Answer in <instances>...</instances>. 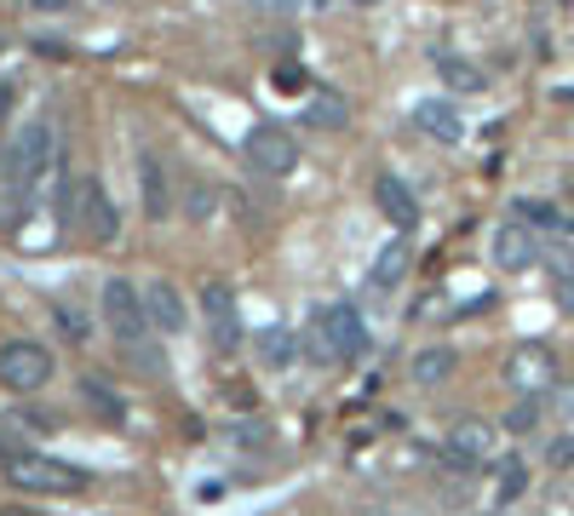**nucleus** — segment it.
I'll return each mask as SVG.
<instances>
[{
  "mask_svg": "<svg viewBox=\"0 0 574 516\" xmlns=\"http://www.w3.org/2000/svg\"><path fill=\"white\" fill-rule=\"evenodd\" d=\"M53 155H58L53 121H23L18 133L0 144V184H7L12 195H30L46 178V167H53Z\"/></svg>",
  "mask_w": 574,
  "mask_h": 516,
  "instance_id": "nucleus-1",
  "label": "nucleus"
},
{
  "mask_svg": "<svg viewBox=\"0 0 574 516\" xmlns=\"http://www.w3.org/2000/svg\"><path fill=\"white\" fill-rule=\"evenodd\" d=\"M104 327H110V339H115V350H127L138 368H149V310H144V293L133 288L127 276H110L104 281Z\"/></svg>",
  "mask_w": 574,
  "mask_h": 516,
  "instance_id": "nucleus-2",
  "label": "nucleus"
},
{
  "mask_svg": "<svg viewBox=\"0 0 574 516\" xmlns=\"http://www.w3.org/2000/svg\"><path fill=\"white\" fill-rule=\"evenodd\" d=\"M368 350V327L357 316V304H322L311 316V356L339 368V361H357Z\"/></svg>",
  "mask_w": 574,
  "mask_h": 516,
  "instance_id": "nucleus-3",
  "label": "nucleus"
},
{
  "mask_svg": "<svg viewBox=\"0 0 574 516\" xmlns=\"http://www.w3.org/2000/svg\"><path fill=\"white\" fill-rule=\"evenodd\" d=\"M7 482L23 487V494H87L92 476L81 471V464H64L53 453H35V448H23L7 459Z\"/></svg>",
  "mask_w": 574,
  "mask_h": 516,
  "instance_id": "nucleus-4",
  "label": "nucleus"
},
{
  "mask_svg": "<svg viewBox=\"0 0 574 516\" xmlns=\"http://www.w3.org/2000/svg\"><path fill=\"white\" fill-rule=\"evenodd\" d=\"M53 379V350L41 339H7L0 345V391L12 396H35Z\"/></svg>",
  "mask_w": 574,
  "mask_h": 516,
  "instance_id": "nucleus-5",
  "label": "nucleus"
},
{
  "mask_svg": "<svg viewBox=\"0 0 574 516\" xmlns=\"http://www.w3.org/2000/svg\"><path fill=\"white\" fill-rule=\"evenodd\" d=\"M241 155H247V167H254L259 178H288L299 167V138L277 121H259L254 133L241 138Z\"/></svg>",
  "mask_w": 574,
  "mask_h": 516,
  "instance_id": "nucleus-6",
  "label": "nucleus"
},
{
  "mask_svg": "<svg viewBox=\"0 0 574 516\" xmlns=\"http://www.w3.org/2000/svg\"><path fill=\"white\" fill-rule=\"evenodd\" d=\"M195 304H202L207 345H213L218 356H236V350H241V310H236V293L224 288V281H202Z\"/></svg>",
  "mask_w": 574,
  "mask_h": 516,
  "instance_id": "nucleus-7",
  "label": "nucleus"
},
{
  "mask_svg": "<svg viewBox=\"0 0 574 516\" xmlns=\"http://www.w3.org/2000/svg\"><path fill=\"white\" fill-rule=\"evenodd\" d=\"M506 384H511L517 396H552L558 391V350L540 345V339L517 345L506 356Z\"/></svg>",
  "mask_w": 574,
  "mask_h": 516,
  "instance_id": "nucleus-8",
  "label": "nucleus"
},
{
  "mask_svg": "<svg viewBox=\"0 0 574 516\" xmlns=\"http://www.w3.org/2000/svg\"><path fill=\"white\" fill-rule=\"evenodd\" d=\"M75 229H81L92 247H110L121 236V206L110 201V190L98 184V178H87V184H81V224H75Z\"/></svg>",
  "mask_w": 574,
  "mask_h": 516,
  "instance_id": "nucleus-9",
  "label": "nucleus"
},
{
  "mask_svg": "<svg viewBox=\"0 0 574 516\" xmlns=\"http://www.w3.org/2000/svg\"><path fill=\"white\" fill-rule=\"evenodd\" d=\"M494 459V425L488 419H460L448 430V464H460V471H477V464Z\"/></svg>",
  "mask_w": 574,
  "mask_h": 516,
  "instance_id": "nucleus-10",
  "label": "nucleus"
},
{
  "mask_svg": "<svg viewBox=\"0 0 574 516\" xmlns=\"http://www.w3.org/2000/svg\"><path fill=\"white\" fill-rule=\"evenodd\" d=\"M534 258H540V242H534V229L522 224V218H506L500 229H494V265H500L506 276L529 270Z\"/></svg>",
  "mask_w": 574,
  "mask_h": 516,
  "instance_id": "nucleus-11",
  "label": "nucleus"
},
{
  "mask_svg": "<svg viewBox=\"0 0 574 516\" xmlns=\"http://www.w3.org/2000/svg\"><path fill=\"white\" fill-rule=\"evenodd\" d=\"M138 195H144V213L156 218V224L172 213V178H167V161H161L156 149L138 155Z\"/></svg>",
  "mask_w": 574,
  "mask_h": 516,
  "instance_id": "nucleus-12",
  "label": "nucleus"
},
{
  "mask_svg": "<svg viewBox=\"0 0 574 516\" xmlns=\"http://www.w3.org/2000/svg\"><path fill=\"white\" fill-rule=\"evenodd\" d=\"M373 201H380V213H385L396 229H403V236L419 224V201H414V190H408L396 172H380V178H373Z\"/></svg>",
  "mask_w": 574,
  "mask_h": 516,
  "instance_id": "nucleus-13",
  "label": "nucleus"
},
{
  "mask_svg": "<svg viewBox=\"0 0 574 516\" xmlns=\"http://www.w3.org/2000/svg\"><path fill=\"white\" fill-rule=\"evenodd\" d=\"M414 126L426 138H437V144H460L465 138V121H460V110L448 98H419L414 103Z\"/></svg>",
  "mask_w": 574,
  "mask_h": 516,
  "instance_id": "nucleus-14",
  "label": "nucleus"
},
{
  "mask_svg": "<svg viewBox=\"0 0 574 516\" xmlns=\"http://www.w3.org/2000/svg\"><path fill=\"white\" fill-rule=\"evenodd\" d=\"M144 310H149V322H156L161 333H179V327L190 322L184 293L172 288V281H149V288H144Z\"/></svg>",
  "mask_w": 574,
  "mask_h": 516,
  "instance_id": "nucleus-15",
  "label": "nucleus"
},
{
  "mask_svg": "<svg viewBox=\"0 0 574 516\" xmlns=\"http://www.w3.org/2000/svg\"><path fill=\"white\" fill-rule=\"evenodd\" d=\"M408 258H414V253H408V236L385 242V247H380V258H373V270H368V288H373V293H391L396 281L408 276Z\"/></svg>",
  "mask_w": 574,
  "mask_h": 516,
  "instance_id": "nucleus-16",
  "label": "nucleus"
},
{
  "mask_svg": "<svg viewBox=\"0 0 574 516\" xmlns=\"http://www.w3.org/2000/svg\"><path fill=\"white\" fill-rule=\"evenodd\" d=\"M305 121L316 133H339V126H351V103H345V92H311Z\"/></svg>",
  "mask_w": 574,
  "mask_h": 516,
  "instance_id": "nucleus-17",
  "label": "nucleus"
},
{
  "mask_svg": "<svg viewBox=\"0 0 574 516\" xmlns=\"http://www.w3.org/2000/svg\"><path fill=\"white\" fill-rule=\"evenodd\" d=\"M437 75H442L448 92H488V75L471 58H454V52H442V58H437Z\"/></svg>",
  "mask_w": 574,
  "mask_h": 516,
  "instance_id": "nucleus-18",
  "label": "nucleus"
},
{
  "mask_svg": "<svg viewBox=\"0 0 574 516\" xmlns=\"http://www.w3.org/2000/svg\"><path fill=\"white\" fill-rule=\"evenodd\" d=\"M454 350H448V345H426V350H414V384H426V391H431V384H442V379H454Z\"/></svg>",
  "mask_w": 574,
  "mask_h": 516,
  "instance_id": "nucleus-19",
  "label": "nucleus"
},
{
  "mask_svg": "<svg viewBox=\"0 0 574 516\" xmlns=\"http://www.w3.org/2000/svg\"><path fill=\"white\" fill-rule=\"evenodd\" d=\"M545 258V276H552V299L563 316H574V258L569 253H540Z\"/></svg>",
  "mask_w": 574,
  "mask_h": 516,
  "instance_id": "nucleus-20",
  "label": "nucleus"
},
{
  "mask_svg": "<svg viewBox=\"0 0 574 516\" xmlns=\"http://www.w3.org/2000/svg\"><path fill=\"white\" fill-rule=\"evenodd\" d=\"M517 218L529 229H558V236H574V218H563L552 201H517Z\"/></svg>",
  "mask_w": 574,
  "mask_h": 516,
  "instance_id": "nucleus-21",
  "label": "nucleus"
},
{
  "mask_svg": "<svg viewBox=\"0 0 574 516\" xmlns=\"http://www.w3.org/2000/svg\"><path fill=\"white\" fill-rule=\"evenodd\" d=\"M293 350H299V339H293L288 327H270L265 339H259V361H265V368H288Z\"/></svg>",
  "mask_w": 574,
  "mask_h": 516,
  "instance_id": "nucleus-22",
  "label": "nucleus"
},
{
  "mask_svg": "<svg viewBox=\"0 0 574 516\" xmlns=\"http://www.w3.org/2000/svg\"><path fill=\"white\" fill-rule=\"evenodd\" d=\"M213 206H218V190H213V184H190V190H184V218H190V224H207Z\"/></svg>",
  "mask_w": 574,
  "mask_h": 516,
  "instance_id": "nucleus-23",
  "label": "nucleus"
},
{
  "mask_svg": "<svg viewBox=\"0 0 574 516\" xmlns=\"http://www.w3.org/2000/svg\"><path fill=\"white\" fill-rule=\"evenodd\" d=\"M81 391H87V402H92L98 419H121V396H110L104 379H81Z\"/></svg>",
  "mask_w": 574,
  "mask_h": 516,
  "instance_id": "nucleus-24",
  "label": "nucleus"
},
{
  "mask_svg": "<svg viewBox=\"0 0 574 516\" xmlns=\"http://www.w3.org/2000/svg\"><path fill=\"white\" fill-rule=\"evenodd\" d=\"M534 425H540V396H522V402L506 413V430H511V436H529Z\"/></svg>",
  "mask_w": 574,
  "mask_h": 516,
  "instance_id": "nucleus-25",
  "label": "nucleus"
},
{
  "mask_svg": "<svg viewBox=\"0 0 574 516\" xmlns=\"http://www.w3.org/2000/svg\"><path fill=\"white\" fill-rule=\"evenodd\" d=\"M529 494V471H522V459H506L500 464V500H522Z\"/></svg>",
  "mask_w": 574,
  "mask_h": 516,
  "instance_id": "nucleus-26",
  "label": "nucleus"
},
{
  "mask_svg": "<svg viewBox=\"0 0 574 516\" xmlns=\"http://www.w3.org/2000/svg\"><path fill=\"white\" fill-rule=\"evenodd\" d=\"M545 464H552V471H569V464H574V436H552V448H545Z\"/></svg>",
  "mask_w": 574,
  "mask_h": 516,
  "instance_id": "nucleus-27",
  "label": "nucleus"
},
{
  "mask_svg": "<svg viewBox=\"0 0 574 516\" xmlns=\"http://www.w3.org/2000/svg\"><path fill=\"white\" fill-rule=\"evenodd\" d=\"M277 87H282V92H305V87H311V75L299 69V64H282V69H277Z\"/></svg>",
  "mask_w": 574,
  "mask_h": 516,
  "instance_id": "nucleus-28",
  "label": "nucleus"
},
{
  "mask_svg": "<svg viewBox=\"0 0 574 516\" xmlns=\"http://www.w3.org/2000/svg\"><path fill=\"white\" fill-rule=\"evenodd\" d=\"M58 327L81 339V333H87V316H81V310H75V304H58Z\"/></svg>",
  "mask_w": 574,
  "mask_h": 516,
  "instance_id": "nucleus-29",
  "label": "nucleus"
},
{
  "mask_svg": "<svg viewBox=\"0 0 574 516\" xmlns=\"http://www.w3.org/2000/svg\"><path fill=\"white\" fill-rule=\"evenodd\" d=\"M259 7H265V12H299L305 0H259Z\"/></svg>",
  "mask_w": 574,
  "mask_h": 516,
  "instance_id": "nucleus-30",
  "label": "nucleus"
},
{
  "mask_svg": "<svg viewBox=\"0 0 574 516\" xmlns=\"http://www.w3.org/2000/svg\"><path fill=\"white\" fill-rule=\"evenodd\" d=\"M0 121H12V87L0 81Z\"/></svg>",
  "mask_w": 574,
  "mask_h": 516,
  "instance_id": "nucleus-31",
  "label": "nucleus"
},
{
  "mask_svg": "<svg viewBox=\"0 0 574 516\" xmlns=\"http://www.w3.org/2000/svg\"><path fill=\"white\" fill-rule=\"evenodd\" d=\"M0 516H41V511H30V505H0Z\"/></svg>",
  "mask_w": 574,
  "mask_h": 516,
  "instance_id": "nucleus-32",
  "label": "nucleus"
},
{
  "mask_svg": "<svg viewBox=\"0 0 574 516\" xmlns=\"http://www.w3.org/2000/svg\"><path fill=\"white\" fill-rule=\"evenodd\" d=\"M437 7H471V0H437Z\"/></svg>",
  "mask_w": 574,
  "mask_h": 516,
  "instance_id": "nucleus-33",
  "label": "nucleus"
},
{
  "mask_svg": "<svg viewBox=\"0 0 574 516\" xmlns=\"http://www.w3.org/2000/svg\"><path fill=\"white\" fill-rule=\"evenodd\" d=\"M558 98H563V103H574V87H563V92H558Z\"/></svg>",
  "mask_w": 574,
  "mask_h": 516,
  "instance_id": "nucleus-34",
  "label": "nucleus"
},
{
  "mask_svg": "<svg viewBox=\"0 0 574 516\" xmlns=\"http://www.w3.org/2000/svg\"><path fill=\"white\" fill-rule=\"evenodd\" d=\"M351 7H380V0H351Z\"/></svg>",
  "mask_w": 574,
  "mask_h": 516,
  "instance_id": "nucleus-35",
  "label": "nucleus"
},
{
  "mask_svg": "<svg viewBox=\"0 0 574 516\" xmlns=\"http://www.w3.org/2000/svg\"><path fill=\"white\" fill-rule=\"evenodd\" d=\"M7 459H12V453H7V448H0V464H7Z\"/></svg>",
  "mask_w": 574,
  "mask_h": 516,
  "instance_id": "nucleus-36",
  "label": "nucleus"
},
{
  "mask_svg": "<svg viewBox=\"0 0 574 516\" xmlns=\"http://www.w3.org/2000/svg\"><path fill=\"white\" fill-rule=\"evenodd\" d=\"M563 7H574V0H563Z\"/></svg>",
  "mask_w": 574,
  "mask_h": 516,
  "instance_id": "nucleus-37",
  "label": "nucleus"
}]
</instances>
